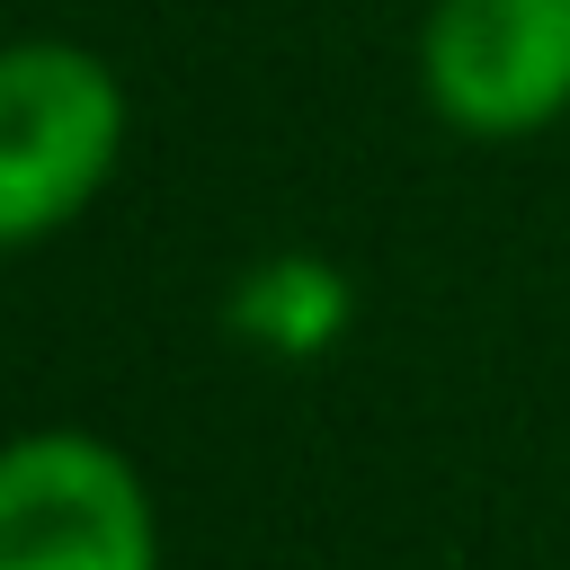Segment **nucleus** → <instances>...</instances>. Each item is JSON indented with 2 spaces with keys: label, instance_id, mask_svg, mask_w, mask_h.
Returning <instances> with one entry per match:
<instances>
[{
  "label": "nucleus",
  "instance_id": "f257e3e1",
  "mask_svg": "<svg viewBox=\"0 0 570 570\" xmlns=\"http://www.w3.org/2000/svg\"><path fill=\"white\" fill-rule=\"evenodd\" d=\"M125 160V89L89 45H0V249H27L98 205Z\"/></svg>",
  "mask_w": 570,
  "mask_h": 570
},
{
  "label": "nucleus",
  "instance_id": "f03ea898",
  "mask_svg": "<svg viewBox=\"0 0 570 570\" xmlns=\"http://www.w3.org/2000/svg\"><path fill=\"white\" fill-rule=\"evenodd\" d=\"M0 570H160L142 472L89 428L0 445Z\"/></svg>",
  "mask_w": 570,
  "mask_h": 570
},
{
  "label": "nucleus",
  "instance_id": "7ed1b4c3",
  "mask_svg": "<svg viewBox=\"0 0 570 570\" xmlns=\"http://www.w3.org/2000/svg\"><path fill=\"white\" fill-rule=\"evenodd\" d=\"M419 89L454 134L525 142L570 116V0H436Z\"/></svg>",
  "mask_w": 570,
  "mask_h": 570
},
{
  "label": "nucleus",
  "instance_id": "20e7f679",
  "mask_svg": "<svg viewBox=\"0 0 570 570\" xmlns=\"http://www.w3.org/2000/svg\"><path fill=\"white\" fill-rule=\"evenodd\" d=\"M223 321H232L240 347L303 365V356H330V347L347 338V321H356V285H347L330 258H312V249H267L258 267H240Z\"/></svg>",
  "mask_w": 570,
  "mask_h": 570
}]
</instances>
